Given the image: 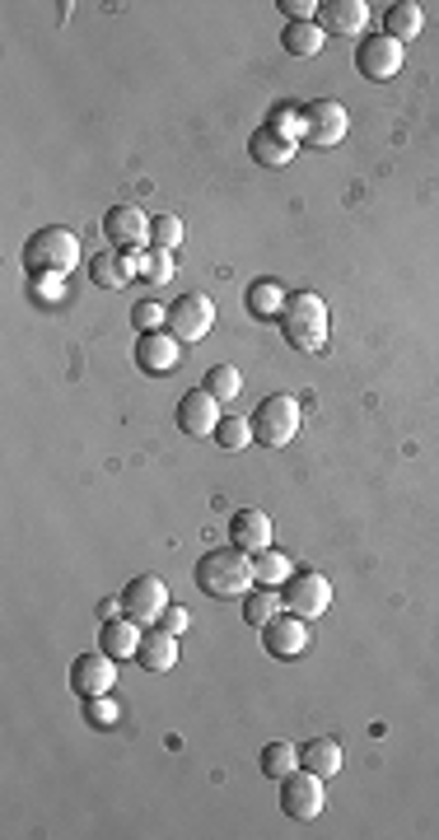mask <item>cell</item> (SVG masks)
<instances>
[{"instance_id": "14", "label": "cell", "mask_w": 439, "mask_h": 840, "mask_svg": "<svg viewBox=\"0 0 439 840\" xmlns=\"http://www.w3.org/2000/svg\"><path fill=\"white\" fill-rule=\"evenodd\" d=\"M219 421H225V416H219V402L211 397L206 388H196V392H188V397L178 402V429H182V435L206 439V435H215Z\"/></svg>"}, {"instance_id": "1", "label": "cell", "mask_w": 439, "mask_h": 840, "mask_svg": "<svg viewBox=\"0 0 439 840\" xmlns=\"http://www.w3.org/2000/svg\"><path fill=\"white\" fill-rule=\"evenodd\" d=\"M258 574H252V556L239 547H215L196 560V589L206 597H244Z\"/></svg>"}, {"instance_id": "32", "label": "cell", "mask_w": 439, "mask_h": 840, "mask_svg": "<svg viewBox=\"0 0 439 840\" xmlns=\"http://www.w3.org/2000/svg\"><path fill=\"white\" fill-rule=\"evenodd\" d=\"M85 719L94 724V728H113V724H117V705H113V696H89Z\"/></svg>"}, {"instance_id": "31", "label": "cell", "mask_w": 439, "mask_h": 840, "mask_svg": "<svg viewBox=\"0 0 439 840\" xmlns=\"http://www.w3.org/2000/svg\"><path fill=\"white\" fill-rule=\"evenodd\" d=\"M178 243H182V220H178V215H155V224H150V248L173 253Z\"/></svg>"}, {"instance_id": "19", "label": "cell", "mask_w": 439, "mask_h": 840, "mask_svg": "<svg viewBox=\"0 0 439 840\" xmlns=\"http://www.w3.org/2000/svg\"><path fill=\"white\" fill-rule=\"evenodd\" d=\"M178 355H182V346L173 341L169 332H140L136 365H140L145 373H169V369L178 365Z\"/></svg>"}, {"instance_id": "22", "label": "cell", "mask_w": 439, "mask_h": 840, "mask_svg": "<svg viewBox=\"0 0 439 840\" xmlns=\"http://www.w3.org/2000/svg\"><path fill=\"white\" fill-rule=\"evenodd\" d=\"M300 765L304 771H314L323 780H333L341 771V742L337 738H314V742H304L300 747Z\"/></svg>"}, {"instance_id": "34", "label": "cell", "mask_w": 439, "mask_h": 840, "mask_svg": "<svg viewBox=\"0 0 439 840\" xmlns=\"http://www.w3.org/2000/svg\"><path fill=\"white\" fill-rule=\"evenodd\" d=\"M271 131H281V136H290V141H295L300 136V131H304V112L300 108H277V112H271V122H267Z\"/></svg>"}, {"instance_id": "16", "label": "cell", "mask_w": 439, "mask_h": 840, "mask_svg": "<svg viewBox=\"0 0 439 840\" xmlns=\"http://www.w3.org/2000/svg\"><path fill=\"white\" fill-rule=\"evenodd\" d=\"M370 24V10H364V0H327L318 10V29L323 33H337V37H356L364 33Z\"/></svg>"}, {"instance_id": "6", "label": "cell", "mask_w": 439, "mask_h": 840, "mask_svg": "<svg viewBox=\"0 0 439 840\" xmlns=\"http://www.w3.org/2000/svg\"><path fill=\"white\" fill-rule=\"evenodd\" d=\"M211 327H215V304L206 294H178V304H169V317H164V332H169L178 346L201 341Z\"/></svg>"}, {"instance_id": "24", "label": "cell", "mask_w": 439, "mask_h": 840, "mask_svg": "<svg viewBox=\"0 0 439 840\" xmlns=\"http://www.w3.org/2000/svg\"><path fill=\"white\" fill-rule=\"evenodd\" d=\"M140 267H145V257H140V261H136V257L122 261L117 253H99V257H94V280H99V285H126V280H132Z\"/></svg>"}, {"instance_id": "36", "label": "cell", "mask_w": 439, "mask_h": 840, "mask_svg": "<svg viewBox=\"0 0 439 840\" xmlns=\"http://www.w3.org/2000/svg\"><path fill=\"white\" fill-rule=\"evenodd\" d=\"M188 621H192L188 607H182V603H169V607H164V616H159V630L182 635V630H188Z\"/></svg>"}, {"instance_id": "3", "label": "cell", "mask_w": 439, "mask_h": 840, "mask_svg": "<svg viewBox=\"0 0 439 840\" xmlns=\"http://www.w3.org/2000/svg\"><path fill=\"white\" fill-rule=\"evenodd\" d=\"M80 267V238L61 229V224H47L24 243V271L43 276V280H61Z\"/></svg>"}, {"instance_id": "15", "label": "cell", "mask_w": 439, "mask_h": 840, "mask_svg": "<svg viewBox=\"0 0 439 840\" xmlns=\"http://www.w3.org/2000/svg\"><path fill=\"white\" fill-rule=\"evenodd\" d=\"M229 547H239L248 556H258L271 547V518L267 509H239L229 518Z\"/></svg>"}, {"instance_id": "7", "label": "cell", "mask_w": 439, "mask_h": 840, "mask_svg": "<svg viewBox=\"0 0 439 840\" xmlns=\"http://www.w3.org/2000/svg\"><path fill=\"white\" fill-rule=\"evenodd\" d=\"M285 593H281V603H285V612H295V616H323L327 607H333V584H327V574H318V570H295L281 584Z\"/></svg>"}, {"instance_id": "33", "label": "cell", "mask_w": 439, "mask_h": 840, "mask_svg": "<svg viewBox=\"0 0 439 840\" xmlns=\"http://www.w3.org/2000/svg\"><path fill=\"white\" fill-rule=\"evenodd\" d=\"M140 276H145V280H155V285H164V280L173 276V253H164V248H150V257H145Z\"/></svg>"}, {"instance_id": "27", "label": "cell", "mask_w": 439, "mask_h": 840, "mask_svg": "<svg viewBox=\"0 0 439 840\" xmlns=\"http://www.w3.org/2000/svg\"><path fill=\"white\" fill-rule=\"evenodd\" d=\"M201 388H206L215 402H234L244 392V379H239V369H234V365H215V369H206Z\"/></svg>"}, {"instance_id": "20", "label": "cell", "mask_w": 439, "mask_h": 840, "mask_svg": "<svg viewBox=\"0 0 439 840\" xmlns=\"http://www.w3.org/2000/svg\"><path fill=\"white\" fill-rule=\"evenodd\" d=\"M248 149H252V159H258V164H267V168H285L290 159H295V141H290V136H281V131H271V126L252 131Z\"/></svg>"}, {"instance_id": "12", "label": "cell", "mask_w": 439, "mask_h": 840, "mask_svg": "<svg viewBox=\"0 0 439 840\" xmlns=\"http://www.w3.org/2000/svg\"><path fill=\"white\" fill-rule=\"evenodd\" d=\"M113 682H117V659H113V653H103V649L80 653V659L70 663V686H76L85 701L89 696H108Z\"/></svg>"}, {"instance_id": "23", "label": "cell", "mask_w": 439, "mask_h": 840, "mask_svg": "<svg viewBox=\"0 0 439 840\" xmlns=\"http://www.w3.org/2000/svg\"><path fill=\"white\" fill-rule=\"evenodd\" d=\"M258 765H262V775H267V780H285L290 771H300V747H290V742H267Z\"/></svg>"}, {"instance_id": "21", "label": "cell", "mask_w": 439, "mask_h": 840, "mask_svg": "<svg viewBox=\"0 0 439 840\" xmlns=\"http://www.w3.org/2000/svg\"><path fill=\"white\" fill-rule=\"evenodd\" d=\"M420 29H426V14H420L416 0H397V5L389 10V19H383V33H389L393 43H402V47L416 43Z\"/></svg>"}, {"instance_id": "17", "label": "cell", "mask_w": 439, "mask_h": 840, "mask_svg": "<svg viewBox=\"0 0 439 840\" xmlns=\"http://www.w3.org/2000/svg\"><path fill=\"white\" fill-rule=\"evenodd\" d=\"M140 630L132 616H103V626H99V645L103 653H113V659H136V649H140Z\"/></svg>"}, {"instance_id": "18", "label": "cell", "mask_w": 439, "mask_h": 840, "mask_svg": "<svg viewBox=\"0 0 439 840\" xmlns=\"http://www.w3.org/2000/svg\"><path fill=\"white\" fill-rule=\"evenodd\" d=\"M136 659H140L145 672H169V668L178 663V635L159 630V626H145V630H140Z\"/></svg>"}, {"instance_id": "5", "label": "cell", "mask_w": 439, "mask_h": 840, "mask_svg": "<svg viewBox=\"0 0 439 840\" xmlns=\"http://www.w3.org/2000/svg\"><path fill=\"white\" fill-rule=\"evenodd\" d=\"M281 808L285 817H295V821H318L323 808H327V780L314 775V771H290L281 780Z\"/></svg>"}, {"instance_id": "28", "label": "cell", "mask_w": 439, "mask_h": 840, "mask_svg": "<svg viewBox=\"0 0 439 840\" xmlns=\"http://www.w3.org/2000/svg\"><path fill=\"white\" fill-rule=\"evenodd\" d=\"M248 309L258 317H281L285 294H281L277 280H258V285H248Z\"/></svg>"}, {"instance_id": "35", "label": "cell", "mask_w": 439, "mask_h": 840, "mask_svg": "<svg viewBox=\"0 0 439 840\" xmlns=\"http://www.w3.org/2000/svg\"><path fill=\"white\" fill-rule=\"evenodd\" d=\"M164 317H169V304H136L132 323H136V332H159Z\"/></svg>"}, {"instance_id": "10", "label": "cell", "mask_w": 439, "mask_h": 840, "mask_svg": "<svg viewBox=\"0 0 439 840\" xmlns=\"http://www.w3.org/2000/svg\"><path fill=\"white\" fill-rule=\"evenodd\" d=\"M150 215L140 211V205H113V211L103 215V238L113 243L117 253H136L150 243Z\"/></svg>"}, {"instance_id": "30", "label": "cell", "mask_w": 439, "mask_h": 840, "mask_svg": "<svg viewBox=\"0 0 439 840\" xmlns=\"http://www.w3.org/2000/svg\"><path fill=\"white\" fill-rule=\"evenodd\" d=\"M215 444H219V448H229V453H239V448L252 444V425H248L244 416H225V421L215 425Z\"/></svg>"}, {"instance_id": "2", "label": "cell", "mask_w": 439, "mask_h": 840, "mask_svg": "<svg viewBox=\"0 0 439 840\" xmlns=\"http://www.w3.org/2000/svg\"><path fill=\"white\" fill-rule=\"evenodd\" d=\"M281 332H285V341L295 346V350L318 355V350L327 346V332H333V313H327V304H323L314 290H300V294L285 299Z\"/></svg>"}, {"instance_id": "29", "label": "cell", "mask_w": 439, "mask_h": 840, "mask_svg": "<svg viewBox=\"0 0 439 840\" xmlns=\"http://www.w3.org/2000/svg\"><path fill=\"white\" fill-rule=\"evenodd\" d=\"M281 612H285V603H281V597L271 593V589H262V593H252L248 603H244V621L262 630V626L271 621V616H281Z\"/></svg>"}, {"instance_id": "8", "label": "cell", "mask_w": 439, "mask_h": 840, "mask_svg": "<svg viewBox=\"0 0 439 840\" xmlns=\"http://www.w3.org/2000/svg\"><path fill=\"white\" fill-rule=\"evenodd\" d=\"M117 607L132 616L136 626H159L164 607H169V589H164V579H155V574H136L132 584L122 589Z\"/></svg>"}, {"instance_id": "25", "label": "cell", "mask_w": 439, "mask_h": 840, "mask_svg": "<svg viewBox=\"0 0 439 840\" xmlns=\"http://www.w3.org/2000/svg\"><path fill=\"white\" fill-rule=\"evenodd\" d=\"M252 574H258L262 589H277V584H285V579H290V556L277 551V547H267V551L252 556Z\"/></svg>"}, {"instance_id": "9", "label": "cell", "mask_w": 439, "mask_h": 840, "mask_svg": "<svg viewBox=\"0 0 439 840\" xmlns=\"http://www.w3.org/2000/svg\"><path fill=\"white\" fill-rule=\"evenodd\" d=\"M300 112H304V131H300V136H304L308 145L333 149V145L346 141V126H351V117H346V108H341L337 99H314V103L300 108Z\"/></svg>"}, {"instance_id": "11", "label": "cell", "mask_w": 439, "mask_h": 840, "mask_svg": "<svg viewBox=\"0 0 439 840\" xmlns=\"http://www.w3.org/2000/svg\"><path fill=\"white\" fill-rule=\"evenodd\" d=\"M402 61H407V47L393 43L389 33H374V37H364V43L356 47V70L364 75V80H393V75L402 70Z\"/></svg>"}, {"instance_id": "4", "label": "cell", "mask_w": 439, "mask_h": 840, "mask_svg": "<svg viewBox=\"0 0 439 840\" xmlns=\"http://www.w3.org/2000/svg\"><path fill=\"white\" fill-rule=\"evenodd\" d=\"M248 425H252V439H258L262 448H285L300 435V402L290 397V392H271V397L258 402Z\"/></svg>"}, {"instance_id": "13", "label": "cell", "mask_w": 439, "mask_h": 840, "mask_svg": "<svg viewBox=\"0 0 439 840\" xmlns=\"http://www.w3.org/2000/svg\"><path fill=\"white\" fill-rule=\"evenodd\" d=\"M262 645H267L271 659H300V653L308 649V626H304V616H295V612L271 616V621L262 626Z\"/></svg>"}, {"instance_id": "26", "label": "cell", "mask_w": 439, "mask_h": 840, "mask_svg": "<svg viewBox=\"0 0 439 840\" xmlns=\"http://www.w3.org/2000/svg\"><path fill=\"white\" fill-rule=\"evenodd\" d=\"M281 43H285L290 56H318V52H323V29H318V19H314V24H285Z\"/></svg>"}]
</instances>
